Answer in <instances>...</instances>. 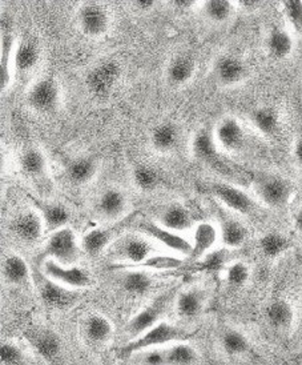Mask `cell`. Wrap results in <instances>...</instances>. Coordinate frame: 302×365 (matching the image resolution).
I'll return each mask as SVG.
<instances>
[{"label":"cell","instance_id":"cell-35","mask_svg":"<svg viewBox=\"0 0 302 365\" xmlns=\"http://www.w3.org/2000/svg\"><path fill=\"white\" fill-rule=\"evenodd\" d=\"M21 173L30 178H41L47 173L48 163L46 155L39 148H27L23 151L19 159Z\"/></svg>","mask_w":302,"mask_h":365},{"label":"cell","instance_id":"cell-18","mask_svg":"<svg viewBox=\"0 0 302 365\" xmlns=\"http://www.w3.org/2000/svg\"><path fill=\"white\" fill-rule=\"evenodd\" d=\"M128 211L127 195L119 188H107L96 203V212L107 222H118Z\"/></svg>","mask_w":302,"mask_h":365},{"label":"cell","instance_id":"cell-19","mask_svg":"<svg viewBox=\"0 0 302 365\" xmlns=\"http://www.w3.org/2000/svg\"><path fill=\"white\" fill-rule=\"evenodd\" d=\"M28 341L38 355H41L46 361L55 363L61 354V340L58 334L48 328H35L31 329Z\"/></svg>","mask_w":302,"mask_h":365},{"label":"cell","instance_id":"cell-33","mask_svg":"<svg viewBox=\"0 0 302 365\" xmlns=\"http://www.w3.org/2000/svg\"><path fill=\"white\" fill-rule=\"evenodd\" d=\"M220 344H222V351L231 357H242L248 355L251 351L249 339L244 332L236 328H229L224 331Z\"/></svg>","mask_w":302,"mask_h":365},{"label":"cell","instance_id":"cell-22","mask_svg":"<svg viewBox=\"0 0 302 365\" xmlns=\"http://www.w3.org/2000/svg\"><path fill=\"white\" fill-rule=\"evenodd\" d=\"M31 277L30 265L19 254H9L1 262V279L11 287H23Z\"/></svg>","mask_w":302,"mask_h":365},{"label":"cell","instance_id":"cell-52","mask_svg":"<svg viewBox=\"0 0 302 365\" xmlns=\"http://www.w3.org/2000/svg\"><path fill=\"white\" fill-rule=\"evenodd\" d=\"M101 365H115L113 363H111V361H105V363H103Z\"/></svg>","mask_w":302,"mask_h":365},{"label":"cell","instance_id":"cell-27","mask_svg":"<svg viewBox=\"0 0 302 365\" xmlns=\"http://www.w3.org/2000/svg\"><path fill=\"white\" fill-rule=\"evenodd\" d=\"M266 50L274 59H286L294 51V38L286 29L274 27L266 38Z\"/></svg>","mask_w":302,"mask_h":365},{"label":"cell","instance_id":"cell-13","mask_svg":"<svg viewBox=\"0 0 302 365\" xmlns=\"http://www.w3.org/2000/svg\"><path fill=\"white\" fill-rule=\"evenodd\" d=\"M11 230L23 243L36 244L41 240L46 225L43 223L41 213L26 210L12 220Z\"/></svg>","mask_w":302,"mask_h":365},{"label":"cell","instance_id":"cell-37","mask_svg":"<svg viewBox=\"0 0 302 365\" xmlns=\"http://www.w3.org/2000/svg\"><path fill=\"white\" fill-rule=\"evenodd\" d=\"M165 359L167 365H196L199 352L193 345L182 340L165 346Z\"/></svg>","mask_w":302,"mask_h":365},{"label":"cell","instance_id":"cell-21","mask_svg":"<svg viewBox=\"0 0 302 365\" xmlns=\"http://www.w3.org/2000/svg\"><path fill=\"white\" fill-rule=\"evenodd\" d=\"M118 230L111 227H95L81 236V250L84 254L96 257L100 256L118 240Z\"/></svg>","mask_w":302,"mask_h":365},{"label":"cell","instance_id":"cell-11","mask_svg":"<svg viewBox=\"0 0 302 365\" xmlns=\"http://www.w3.org/2000/svg\"><path fill=\"white\" fill-rule=\"evenodd\" d=\"M39 294L41 302L53 309H68L76 304L80 299L79 291L71 289L59 284L43 274V280L39 285Z\"/></svg>","mask_w":302,"mask_h":365},{"label":"cell","instance_id":"cell-40","mask_svg":"<svg viewBox=\"0 0 302 365\" xmlns=\"http://www.w3.org/2000/svg\"><path fill=\"white\" fill-rule=\"evenodd\" d=\"M132 178H133L135 185L142 192H151L157 188V185L160 182L159 173L155 168H152L151 165H147V164L137 165L133 170Z\"/></svg>","mask_w":302,"mask_h":365},{"label":"cell","instance_id":"cell-8","mask_svg":"<svg viewBox=\"0 0 302 365\" xmlns=\"http://www.w3.org/2000/svg\"><path fill=\"white\" fill-rule=\"evenodd\" d=\"M140 230L142 234L150 236L153 240L170 250L172 254L180 257H189L192 252L191 240L184 237L180 232H175L162 227L157 222H144L141 224Z\"/></svg>","mask_w":302,"mask_h":365},{"label":"cell","instance_id":"cell-34","mask_svg":"<svg viewBox=\"0 0 302 365\" xmlns=\"http://www.w3.org/2000/svg\"><path fill=\"white\" fill-rule=\"evenodd\" d=\"M251 122L254 130L261 133L262 136H273L278 131L280 116L273 107H260L252 112Z\"/></svg>","mask_w":302,"mask_h":365},{"label":"cell","instance_id":"cell-16","mask_svg":"<svg viewBox=\"0 0 302 365\" xmlns=\"http://www.w3.org/2000/svg\"><path fill=\"white\" fill-rule=\"evenodd\" d=\"M79 24L87 36L99 38L110 27V15L100 4L88 3L79 11Z\"/></svg>","mask_w":302,"mask_h":365},{"label":"cell","instance_id":"cell-17","mask_svg":"<svg viewBox=\"0 0 302 365\" xmlns=\"http://www.w3.org/2000/svg\"><path fill=\"white\" fill-rule=\"evenodd\" d=\"M214 78L222 87L240 86L248 76L246 66L241 59L232 55H225L214 63Z\"/></svg>","mask_w":302,"mask_h":365},{"label":"cell","instance_id":"cell-50","mask_svg":"<svg viewBox=\"0 0 302 365\" xmlns=\"http://www.w3.org/2000/svg\"><path fill=\"white\" fill-rule=\"evenodd\" d=\"M173 4L179 9H189L194 4V1H192V0H176V1H173Z\"/></svg>","mask_w":302,"mask_h":365},{"label":"cell","instance_id":"cell-49","mask_svg":"<svg viewBox=\"0 0 302 365\" xmlns=\"http://www.w3.org/2000/svg\"><path fill=\"white\" fill-rule=\"evenodd\" d=\"M135 4L139 10L148 11L156 6V1H153V0H139V1H135Z\"/></svg>","mask_w":302,"mask_h":365},{"label":"cell","instance_id":"cell-45","mask_svg":"<svg viewBox=\"0 0 302 365\" xmlns=\"http://www.w3.org/2000/svg\"><path fill=\"white\" fill-rule=\"evenodd\" d=\"M283 12L288 21L293 26V29L302 35V1L288 0L282 3Z\"/></svg>","mask_w":302,"mask_h":365},{"label":"cell","instance_id":"cell-28","mask_svg":"<svg viewBox=\"0 0 302 365\" xmlns=\"http://www.w3.org/2000/svg\"><path fill=\"white\" fill-rule=\"evenodd\" d=\"M219 230H220V242L226 250H239L246 243L248 230L240 220L234 217L222 219Z\"/></svg>","mask_w":302,"mask_h":365},{"label":"cell","instance_id":"cell-46","mask_svg":"<svg viewBox=\"0 0 302 365\" xmlns=\"http://www.w3.org/2000/svg\"><path fill=\"white\" fill-rule=\"evenodd\" d=\"M141 365H167L165 359V346L164 348H155L140 354Z\"/></svg>","mask_w":302,"mask_h":365},{"label":"cell","instance_id":"cell-42","mask_svg":"<svg viewBox=\"0 0 302 365\" xmlns=\"http://www.w3.org/2000/svg\"><path fill=\"white\" fill-rule=\"evenodd\" d=\"M204 14L209 21L225 23L232 18L233 4L228 0H209L204 3Z\"/></svg>","mask_w":302,"mask_h":365},{"label":"cell","instance_id":"cell-29","mask_svg":"<svg viewBox=\"0 0 302 365\" xmlns=\"http://www.w3.org/2000/svg\"><path fill=\"white\" fill-rule=\"evenodd\" d=\"M41 59V52L38 46L30 41L23 39L18 41L14 51V68L21 73L32 71Z\"/></svg>","mask_w":302,"mask_h":365},{"label":"cell","instance_id":"cell-44","mask_svg":"<svg viewBox=\"0 0 302 365\" xmlns=\"http://www.w3.org/2000/svg\"><path fill=\"white\" fill-rule=\"evenodd\" d=\"M26 361V354L21 345L12 341H4L0 346V363L1 365H23Z\"/></svg>","mask_w":302,"mask_h":365},{"label":"cell","instance_id":"cell-31","mask_svg":"<svg viewBox=\"0 0 302 365\" xmlns=\"http://www.w3.org/2000/svg\"><path fill=\"white\" fill-rule=\"evenodd\" d=\"M196 71V63L193 58L188 55H177L175 56L167 68L168 81L175 86H184L191 81Z\"/></svg>","mask_w":302,"mask_h":365},{"label":"cell","instance_id":"cell-7","mask_svg":"<svg viewBox=\"0 0 302 365\" xmlns=\"http://www.w3.org/2000/svg\"><path fill=\"white\" fill-rule=\"evenodd\" d=\"M27 102L33 111L51 113L59 108L61 87L52 78H43L31 86Z\"/></svg>","mask_w":302,"mask_h":365},{"label":"cell","instance_id":"cell-9","mask_svg":"<svg viewBox=\"0 0 302 365\" xmlns=\"http://www.w3.org/2000/svg\"><path fill=\"white\" fill-rule=\"evenodd\" d=\"M212 193L231 212L242 216L251 215L254 211L256 203L252 196L236 185L216 182L212 185Z\"/></svg>","mask_w":302,"mask_h":365},{"label":"cell","instance_id":"cell-36","mask_svg":"<svg viewBox=\"0 0 302 365\" xmlns=\"http://www.w3.org/2000/svg\"><path fill=\"white\" fill-rule=\"evenodd\" d=\"M16 43L11 34L1 36V59H0V86L4 92L10 87L12 81V66H14V51Z\"/></svg>","mask_w":302,"mask_h":365},{"label":"cell","instance_id":"cell-32","mask_svg":"<svg viewBox=\"0 0 302 365\" xmlns=\"http://www.w3.org/2000/svg\"><path fill=\"white\" fill-rule=\"evenodd\" d=\"M120 285L128 294L142 296L151 289L152 277L144 269L131 268L121 274Z\"/></svg>","mask_w":302,"mask_h":365},{"label":"cell","instance_id":"cell-30","mask_svg":"<svg viewBox=\"0 0 302 365\" xmlns=\"http://www.w3.org/2000/svg\"><path fill=\"white\" fill-rule=\"evenodd\" d=\"M180 132L176 124L171 122L160 123L151 132L152 147L159 153H171L177 145Z\"/></svg>","mask_w":302,"mask_h":365},{"label":"cell","instance_id":"cell-10","mask_svg":"<svg viewBox=\"0 0 302 365\" xmlns=\"http://www.w3.org/2000/svg\"><path fill=\"white\" fill-rule=\"evenodd\" d=\"M167 302H168V299L165 296H162V297L153 300L151 304L144 307L135 316H132L131 320L127 323V327H125V332L130 337V340L139 337L144 332H147L148 329H151L152 327L162 322V317L165 311Z\"/></svg>","mask_w":302,"mask_h":365},{"label":"cell","instance_id":"cell-12","mask_svg":"<svg viewBox=\"0 0 302 365\" xmlns=\"http://www.w3.org/2000/svg\"><path fill=\"white\" fill-rule=\"evenodd\" d=\"M220 240V230L211 222H200L192 228V252L188 259L194 262L202 260L214 251V247Z\"/></svg>","mask_w":302,"mask_h":365},{"label":"cell","instance_id":"cell-23","mask_svg":"<svg viewBox=\"0 0 302 365\" xmlns=\"http://www.w3.org/2000/svg\"><path fill=\"white\" fill-rule=\"evenodd\" d=\"M157 223L175 232H184L193 228L189 210L180 203L168 204L157 216Z\"/></svg>","mask_w":302,"mask_h":365},{"label":"cell","instance_id":"cell-3","mask_svg":"<svg viewBox=\"0 0 302 365\" xmlns=\"http://www.w3.org/2000/svg\"><path fill=\"white\" fill-rule=\"evenodd\" d=\"M41 274L51 280L75 291L85 289L92 284L90 272L79 265H64L52 259H46L41 265Z\"/></svg>","mask_w":302,"mask_h":365},{"label":"cell","instance_id":"cell-38","mask_svg":"<svg viewBox=\"0 0 302 365\" xmlns=\"http://www.w3.org/2000/svg\"><path fill=\"white\" fill-rule=\"evenodd\" d=\"M259 248L261 254L268 259H277L286 252L289 248V242L285 235L280 232H268L262 235Z\"/></svg>","mask_w":302,"mask_h":365},{"label":"cell","instance_id":"cell-26","mask_svg":"<svg viewBox=\"0 0 302 365\" xmlns=\"http://www.w3.org/2000/svg\"><path fill=\"white\" fill-rule=\"evenodd\" d=\"M98 173V164L88 156L72 159L66 167V175L72 184L85 185L93 180Z\"/></svg>","mask_w":302,"mask_h":365},{"label":"cell","instance_id":"cell-1","mask_svg":"<svg viewBox=\"0 0 302 365\" xmlns=\"http://www.w3.org/2000/svg\"><path fill=\"white\" fill-rule=\"evenodd\" d=\"M187 335H188L187 331L182 327L168 323V322H160L159 324L152 327L151 329H148L142 335L123 345L120 355L123 357L140 355L150 349L164 348V346L175 344L177 341H182Z\"/></svg>","mask_w":302,"mask_h":365},{"label":"cell","instance_id":"cell-47","mask_svg":"<svg viewBox=\"0 0 302 365\" xmlns=\"http://www.w3.org/2000/svg\"><path fill=\"white\" fill-rule=\"evenodd\" d=\"M205 269L209 271H219L222 268H226L225 264V255L222 251H212L207 257H204V263L202 264Z\"/></svg>","mask_w":302,"mask_h":365},{"label":"cell","instance_id":"cell-25","mask_svg":"<svg viewBox=\"0 0 302 365\" xmlns=\"http://www.w3.org/2000/svg\"><path fill=\"white\" fill-rule=\"evenodd\" d=\"M38 212L41 213L43 223L51 232L68 227L72 217L70 208L59 202H41Z\"/></svg>","mask_w":302,"mask_h":365},{"label":"cell","instance_id":"cell-14","mask_svg":"<svg viewBox=\"0 0 302 365\" xmlns=\"http://www.w3.org/2000/svg\"><path fill=\"white\" fill-rule=\"evenodd\" d=\"M207 307V294L200 287H188L177 294L175 309L182 320H194L202 316Z\"/></svg>","mask_w":302,"mask_h":365},{"label":"cell","instance_id":"cell-24","mask_svg":"<svg viewBox=\"0 0 302 365\" xmlns=\"http://www.w3.org/2000/svg\"><path fill=\"white\" fill-rule=\"evenodd\" d=\"M266 320L273 329L288 332L296 323V309L291 302L277 299L266 308Z\"/></svg>","mask_w":302,"mask_h":365},{"label":"cell","instance_id":"cell-5","mask_svg":"<svg viewBox=\"0 0 302 365\" xmlns=\"http://www.w3.org/2000/svg\"><path fill=\"white\" fill-rule=\"evenodd\" d=\"M115 260L128 264L130 267H139L153 255L151 242L137 235H125L119 237L111 247Z\"/></svg>","mask_w":302,"mask_h":365},{"label":"cell","instance_id":"cell-15","mask_svg":"<svg viewBox=\"0 0 302 365\" xmlns=\"http://www.w3.org/2000/svg\"><path fill=\"white\" fill-rule=\"evenodd\" d=\"M214 142L226 153H236L245 142V131L236 118L226 116L222 119L214 130Z\"/></svg>","mask_w":302,"mask_h":365},{"label":"cell","instance_id":"cell-43","mask_svg":"<svg viewBox=\"0 0 302 365\" xmlns=\"http://www.w3.org/2000/svg\"><path fill=\"white\" fill-rule=\"evenodd\" d=\"M251 279V268L244 262H233L225 268V280L231 288H241Z\"/></svg>","mask_w":302,"mask_h":365},{"label":"cell","instance_id":"cell-2","mask_svg":"<svg viewBox=\"0 0 302 365\" xmlns=\"http://www.w3.org/2000/svg\"><path fill=\"white\" fill-rule=\"evenodd\" d=\"M47 259H52L64 265H75L80 259L81 243L78 240L75 231L70 227H64L51 232L46 242Z\"/></svg>","mask_w":302,"mask_h":365},{"label":"cell","instance_id":"cell-51","mask_svg":"<svg viewBox=\"0 0 302 365\" xmlns=\"http://www.w3.org/2000/svg\"><path fill=\"white\" fill-rule=\"evenodd\" d=\"M294 224H296L297 231L302 235V208L298 211V212L296 213V220H294Z\"/></svg>","mask_w":302,"mask_h":365},{"label":"cell","instance_id":"cell-6","mask_svg":"<svg viewBox=\"0 0 302 365\" xmlns=\"http://www.w3.org/2000/svg\"><path fill=\"white\" fill-rule=\"evenodd\" d=\"M256 193L262 204L271 208H281L291 202L293 187L280 176L265 175L256 182Z\"/></svg>","mask_w":302,"mask_h":365},{"label":"cell","instance_id":"cell-20","mask_svg":"<svg viewBox=\"0 0 302 365\" xmlns=\"http://www.w3.org/2000/svg\"><path fill=\"white\" fill-rule=\"evenodd\" d=\"M83 335L88 343L98 346L107 345L115 335L111 320L101 314H90L83 320Z\"/></svg>","mask_w":302,"mask_h":365},{"label":"cell","instance_id":"cell-41","mask_svg":"<svg viewBox=\"0 0 302 365\" xmlns=\"http://www.w3.org/2000/svg\"><path fill=\"white\" fill-rule=\"evenodd\" d=\"M184 260L180 256L175 255H152L144 263L139 267H131V268H139L144 271H171L180 268Z\"/></svg>","mask_w":302,"mask_h":365},{"label":"cell","instance_id":"cell-4","mask_svg":"<svg viewBox=\"0 0 302 365\" xmlns=\"http://www.w3.org/2000/svg\"><path fill=\"white\" fill-rule=\"evenodd\" d=\"M120 64L113 59H107L96 64L87 75V88L95 98L107 99L120 81Z\"/></svg>","mask_w":302,"mask_h":365},{"label":"cell","instance_id":"cell-48","mask_svg":"<svg viewBox=\"0 0 302 365\" xmlns=\"http://www.w3.org/2000/svg\"><path fill=\"white\" fill-rule=\"evenodd\" d=\"M293 153H294V159H296V162L298 163V164L302 167V136H300V138L296 140Z\"/></svg>","mask_w":302,"mask_h":365},{"label":"cell","instance_id":"cell-39","mask_svg":"<svg viewBox=\"0 0 302 365\" xmlns=\"http://www.w3.org/2000/svg\"><path fill=\"white\" fill-rule=\"evenodd\" d=\"M193 155L202 162H211L216 155V142L209 132L202 130L197 132L192 140Z\"/></svg>","mask_w":302,"mask_h":365}]
</instances>
